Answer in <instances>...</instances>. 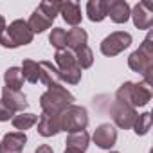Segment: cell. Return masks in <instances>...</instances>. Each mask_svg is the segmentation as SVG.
<instances>
[{
	"label": "cell",
	"instance_id": "cell-19",
	"mask_svg": "<svg viewBox=\"0 0 153 153\" xmlns=\"http://www.w3.org/2000/svg\"><path fill=\"white\" fill-rule=\"evenodd\" d=\"M108 13V0H90L87 4V16L90 22H103Z\"/></svg>",
	"mask_w": 153,
	"mask_h": 153
},
{
	"label": "cell",
	"instance_id": "cell-5",
	"mask_svg": "<svg viewBox=\"0 0 153 153\" xmlns=\"http://www.w3.org/2000/svg\"><path fill=\"white\" fill-rule=\"evenodd\" d=\"M54 61H56V68L59 72V78L63 83H68V85H78L81 81V68L76 61V56L72 51L68 49H61V51H56L54 54Z\"/></svg>",
	"mask_w": 153,
	"mask_h": 153
},
{
	"label": "cell",
	"instance_id": "cell-7",
	"mask_svg": "<svg viewBox=\"0 0 153 153\" xmlns=\"http://www.w3.org/2000/svg\"><path fill=\"white\" fill-rule=\"evenodd\" d=\"M133 38L130 33L126 31H115V33H110L99 45L101 49V54L103 56H108V58H114L117 54H121L123 51H126L130 45H131Z\"/></svg>",
	"mask_w": 153,
	"mask_h": 153
},
{
	"label": "cell",
	"instance_id": "cell-17",
	"mask_svg": "<svg viewBox=\"0 0 153 153\" xmlns=\"http://www.w3.org/2000/svg\"><path fill=\"white\" fill-rule=\"evenodd\" d=\"M88 142H90V135L87 133V130L83 131H76V133H68L65 144H67V149H72V151H78V153H85L88 149Z\"/></svg>",
	"mask_w": 153,
	"mask_h": 153
},
{
	"label": "cell",
	"instance_id": "cell-22",
	"mask_svg": "<svg viewBox=\"0 0 153 153\" xmlns=\"http://www.w3.org/2000/svg\"><path fill=\"white\" fill-rule=\"evenodd\" d=\"M11 123H13V126H15L18 131H24V133H25V130L33 128V126L38 123V115H36V114H29V112H22V114L15 115V117L11 119Z\"/></svg>",
	"mask_w": 153,
	"mask_h": 153
},
{
	"label": "cell",
	"instance_id": "cell-26",
	"mask_svg": "<svg viewBox=\"0 0 153 153\" xmlns=\"http://www.w3.org/2000/svg\"><path fill=\"white\" fill-rule=\"evenodd\" d=\"M149 130H151V114L144 112V114L137 115V119L133 123V131L137 135H146Z\"/></svg>",
	"mask_w": 153,
	"mask_h": 153
},
{
	"label": "cell",
	"instance_id": "cell-23",
	"mask_svg": "<svg viewBox=\"0 0 153 153\" xmlns=\"http://www.w3.org/2000/svg\"><path fill=\"white\" fill-rule=\"evenodd\" d=\"M20 70H22V76H24V81H29V83H33V85L40 81L38 61H34V59H24Z\"/></svg>",
	"mask_w": 153,
	"mask_h": 153
},
{
	"label": "cell",
	"instance_id": "cell-21",
	"mask_svg": "<svg viewBox=\"0 0 153 153\" xmlns=\"http://www.w3.org/2000/svg\"><path fill=\"white\" fill-rule=\"evenodd\" d=\"M4 83L11 90H20L24 87V76H22L20 67H9L4 72Z\"/></svg>",
	"mask_w": 153,
	"mask_h": 153
},
{
	"label": "cell",
	"instance_id": "cell-18",
	"mask_svg": "<svg viewBox=\"0 0 153 153\" xmlns=\"http://www.w3.org/2000/svg\"><path fill=\"white\" fill-rule=\"evenodd\" d=\"M87 40H88V34L85 29L81 27H72L68 33H67V49L76 52V51H79L81 47L87 45Z\"/></svg>",
	"mask_w": 153,
	"mask_h": 153
},
{
	"label": "cell",
	"instance_id": "cell-27",
	"mask_svg": "<svg viewBox=\"0 0 153 153\" xmlns=\"http://www.w3.org/2000/svg\"><path fill=\"white\" fill-rule=\"evenodd\" d=\"M59 6H61V2H56V0H43V2L38 6V9H40L49 20L54 22V18L59 15Z\"/></svg>",
	"mask_w": 153,
	"mask_h": 153
},
{
	"label": "cell",
	"instance_id": "cell-25",
	"mask_svg": "<svg viewBox=\"0 0 153 153\" xmlns=\"http://www.w3.org/2000/svg\"><path fill=\"white\" fill-rule=\"evenodd\" d=\"M49 43L56 49V51H61V49H67V31L61 29V27H54L49 34Z\"/></svg>",
	"mask_w": 153,
	"mask_h": 153
},
{
	"label": "cell",
	"instance_id": "cell-6",
	"mask_svg": "<svg viewBox=\"0 0 153 153\" xmlns=\"http://www.w3.org/2000/svg\"><path fill=\"white\" fill-rule=\"evenodd\" d=\"M58 117H59V128H61V131H67V133L83 131L88 126V112H87L85 106L70 105Z\"/></svg>",
	"mask_w": 153,
	"mask_h": 153
},
{
	"label": "cell",
	"instance_id": "cell-14",
	"mask_svg": "<svg viewBox=\"0 0 153 153\" xmlns=\"http://www.w3.org/2000/svg\"><path fill=\"white\" fill-rule=\"evenodd\" d=\"M130 11L131 9L126 0H112V2H108L106 16H110L114 24H126L130 20Z\"/></svg>",
	"mask_w": 153,
	"mask_h": 153
},
{
	"label": "cell",
	"instance_id": "cell-15",
	"mask_svg": "<svg viewBox=\"0 0 153 153\" xmlns=\"http://www.w3.org/2000/svg\"><path fill=\"white\" fill-rule=\"evenodd\" d=\"M59 15L61 18L72 25V27H79L81 20H83V15H81V7L78 2H70V0H67V2H61L59 6Z\"/></svg>",
	"mask_w": 153,
	"mask_h": 153
},
{
	"label": "cell",
	"instance_id": "cell-32",
	"mask_svg": "<svg viewBox=\"0 0 153 153\" xmlns=\"http://www.w3.org/2000/svg\"><path fill=\"white\" fill-rule=\"evenodd\" d=\"M110 153H119V151H110Z\"/></svg>",
	"mask_w": 153,
	"mask_h": 153
},
{
	"label": "cell",
	"instance_id": "cell-11",
	"mask_svg": "<svg viewBox=\"0 0 153 153\" xmlns=\"http://www.w3.org/2000/svg\"><path fill=\"white\" fill-rule=\"evenodd\" d=\"M27 142V135L24 131H11L6 133L0 140V153H22Z\"/></svg>",
	"mask_w": 153,
	"mask_h": 153
},
{
	"label": "cell",
	"instance_id": "cell-2",
	"mask_svg": "<svg viewBox=\"0 0 153 153\" xmlns=\"http://www.w3.org/2000/svg\"><path fill=\"white\" fill-rule=\"evenodd\" d=\"M74 101H76V97L63 85L47 88L40 96V106H42L43 114H49V115H59L67 106L74 105Z\"/></svg>",
	"mask_w": 153,
	"mask_h": 153
},
{
	"label": "cell",
	"instance_id": "cell-8",
	"mask_svg": "<svg viewBox=\"0 0 153 153\" xmlns=\"http://www.w3.org/2000/svg\"><path fill=\"white\" fill-rule=\"evenodd\" d=\"M110 115H112V119H114V123H115L117 128H121V130H131L139 114L130 105H124V103H121V101L115 99L110 105Z\"/></svg>",
	"mask_w": 153,
	"mask_h": 153
},
{
	"label": "cell",
	"instance_id": "cell-12",
	"mask_svg": "<svg viewBox=\"0 0 153 153\" xmlns=\"http://www.w3.org/2000/svg\"><path fill=\"white\" fill-rule=\"evenodd\" d=\"M2 101H4V105H6L9 110L20 112V114L29 106L27 97H25L20 90H11V88H7V87L2 88Z\"/></svg>",
	"mask_w": 153,
	"mask_h": 153
},
{
	"label": "cell",
	"instance_id": "cell-31",
	"mask_svg": "<svg viewBox=\"0 0 153 153\" xmlns=\"http://www.w3.org/2000/svg\"><path fill=\"white\" fill-rule=\"evenodd\" d=\"M63 153H78V151H72V149H65Z\"/></svg>",
	"mask_w": 153,
	"mask_h": 153
},
{
	"label": "cell",
	"instance_id": "cell-24",
	"mask_svg": "<svg viewBox=\"0 0 153 153\" xmlns=\"http://www.w3.org/2000/svg\"><path fill=\"white\" fill-rule=\"evenodd\" d=\"M74 56H76V61H78V65H79L81 70L83 68H90L92 63H94V52H92V49L88 45L81 47L79 51H76Z\"/></svg>",
	"mask_w": 153,
	"mask_h": 153
},
{
	"label": "cell",
	"instance_id": "cell-3",
	"mask_svg": "<svg viewBox=\"0 0 153 153\" xmlns=\"http://www.w3.org/2000/svg\"><path fill=\"white\" fill-rule=\"evenodd\" d=\"M115 99L130 105L131 108H139V106H146L151 101V88L144 83H133V81H126L123 83L117 92H115Z\"/></svg>",
	"mask_w": 153,
	"mask_h": 153
},
{
	"label": "cell",
	"instance_id": "cell-9",
	"mask_svg": "<svg viewBox=\"0 0 153 153\" xmlns=\"http://www.w3.org/2000/svg\"><path fill=\"white\" fill-rule=\"evenodd\" d=\"M130 16L133 20V25L137 29H151L153 24V4L148 2V0H142V2L135 4V7L130 11Z\"/></svg>",
	"mask_w": 153,
	"mask_h": 153
},
{
	"label": "cell",
	"instance_id": "cell-20",
	"mask_svg": "<svg viewBox=\"0 0 153 153\" xmlns=\"http://www.w3.org/2000/svg\"><path fill=\"white\" fill-rule=\"evenodd\" d=\"M27 25H29V29L33 31V34H40V33H45L51 25H52V20H49L38 7L33 11V15L29 16V20H27Z\"/></svg>",
	"mask_w": 153,
	"mask_h": 153
},
{
	"label": "cell",
	"instance_id": "cell-16",
	"mask_svg": "<svg viewBox=\"0 0 153 153\" xmlns=\"http://www.w3.org/2000/svg\"><path fill=\"white\" fill-rule=\"evenodd\" d=\"M59 131H61V128H59V117L58 115L42 114L38 117V133L42 137H52V135H58Z\"/></svg>",
	"mask_w": 153,
	"mask_h": 153
},
{
	"label": "cell",
	"instance_id": "cell-10",
	"mask_svg": "<svg viewBox=\"0 0 153 153\" xmlns=\"http://www.w3.org/2000/svg\"><path fill=\"white\" fill-rule=\"evenodd\" d=\"M92 140L97 148L101 149H112L117 142V130L114 124L110 123H103L96 128L94 135H92Z\"/></svg>",
	"mask_w": 153,
	"mask_h": 153
},
{
	"label": "cell",
	"instance_id": "cell-28",
	"mask_svg": "<svg viewBox=\"0 0 153 153\" xmlns=\"http://www.w3.org/2000/svg\"><path fill=\"white\" fill-rule=\"evenodd\" d=\"M13 117H15V112L9 110V108L4 105V101L0 99V123H6V121H9V119H13Z\"/></svg>",
	"mask_w": 153,
	"mask_h": 153
},
{
	"label": "cell",
	"instance_id": "cell-4",
	"mask_svg": "<svg viewBox=\"0 0 153 153\" xmlns=\"http://www.w3.org/2000/svg\"><path fill=\"white\" fill-rule=\"evenodd\" d=\"M34 34L29 29L25 20H15L9 25H6L4 33L0 34V45L4 49H16L22 45H29L33 42Z\"/></svg>",
	"mask_w": 153,
	"mask_h": 153
},
{
	"label": "cell",
	"instance_id": "cell-1",
	"mask_svg": "<svg viewBox=\"0 0 153 153\" xmlns=\"http://www.w3.org/2000/svg\"><path fill=\"white\" fill-rule=\"evenodd\" d=\"M128 67L133 72L142 76L144 85L151 87V83H153V36H151V33H148V36L142 40L140 47L130 54Z\"/></svg>",
	"mask_w": 153,
	"mask_h": 153
},
{
	"label": "cell",
	"instance_id": "cell-29",
	"mask_svg": "<svg viewBox=\"0 0 153 153\" xmlns=\"http://www.w3.org/2000/svg\"><path fill=\"white\" fill-rule=\"evenodd\" d=\"M34 153H54V151H52V148H51L49 144H42V146H38V148H36V151H34Z\"/></svg>",
	"mask_w": 153,
	"mask_h": 153
},
{
	"label": "cell",
	"instance_id": "cell-30",
	"mask_svg": "<svg viewBox=\"0 0 153 153\" xmlns=\"http://www.w3.org/2000/svg\"><path fill=\"white\" fill-rule=\"evenodd\" d=\"M4 29H6V18H4L2 15H0V34L4 33Z\"/></svg>",
	"mask_w": 153,
	"mask_h": 153
},
{
	"label": "cell",
	"instance_id": "cell-13",
	"mask_svg": "<svg viewBox=\"0 0 153 153\" xmlns=\"http://www.w3.org/2000/svg\"><path fill=\"white\" fill-rule=\"evenodd\" d=\"M38 68H40V81H42L47 88L61 87V85H63L56 65H52L51 61H40V63H38Z\"/></svg>",
	"mask_w": 153,
	"mask_h": 153
}]
</instances>
